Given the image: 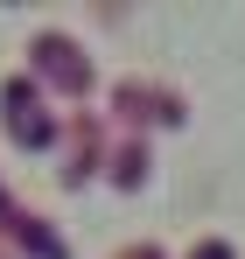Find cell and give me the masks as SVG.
Segmentation results:
<instances>
[{"label": "cell", "mask_w": 245, "mask_h": 259, "mask_svg": "<svg viewBox=\"0 0 245 259\" xmlns=\"http://www.w3.org/2000/svg\"><path fill=\"white\" fill-rule=\"evenodd\" d=\"M7 133L21 140V147H49L56 140V119L42 112V91L28 77H7Z\"/></svg>", "instance_id": "obj_1"}, {"label": "cell", "mask_w": 245, "mask_h": 259, "mask_svg": "<svg viewBox=\"0 0 245 259\" xmlns=\"http://www.w3.org/2000/svg\"><path fill=\"white\" fill-rule=\"evenodd\" d=\"M98 119H70V154H63V182H84V175L98 168Z\"/></svg>", "instance_id": "obj_4"}, {"label": "cell", "mask_w": 245, "mask_h": 259, "mask_svg": "<svg viewBox=\"0 0 245 259\" xmlns=\"http://www.w3.org/2000/svg\"><path fill=\"white\" fill-rule=\"evenodd\" d=\"M35 70H49L63 91H91V63H77V49L63 42V35H42L35 42Z\"/></svg>", "instance_id": "obj_3"}, {"label": "cell", "mask_w": 245, "mask_h": 259, "mask_svg": "<svg viewBox=\"0 0 245 259\" xmlns=\"http://www.w3.org/2000/svg\"><path fill=\"white\" fill-rule=\"evenodd\" d=\"M189 259H231V245H217V238H210L203 252H189Z\"/></svg>", "instance_id": "obj_5"}, {"label": "cell", "mask_w": 245, "mask_h": 259, "mask_svg": "<svg viewBox=\"0 0 245 259\" xmlns=\"http://www.w3.org/2000/svg\"><path fill=\"white\" fill-rule=\"evenodd\" d=\"M119 259H161V252H154V245H133V252H119Z\"/></svg>", "instance_id": "obj_6"}, {"label": "cell", "mask_w": 245, "mask_h": 259, "mask_svg": "<svg viewBox=\"0 0 245 259\" xmlns=\"http://www.w3.org/2000/svg\"><path fill=\"white\" fill-rule=\"evenodd\" d=\"M119 112L140 126V119H161V126H175L182 119V98L175 91H161V84H119Z\"/></svg>", "instance_id": "obj_2"}]
</instances>
